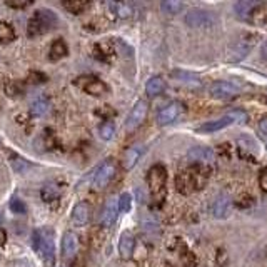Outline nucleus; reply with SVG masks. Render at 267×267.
I'll return each mask as SVG.
<instances>
[{
  "mask_svg": "<svg viewBox=\"0 0 267 267\" xmlns=\"http://www.w3.org/2000/svg\"><path fill=\"white\" fill-rule=\"evenodd\" d=\"M262 2H252V0H241L234 5V10L239 19H249L254 13H257V9H261Z\"/></svg>",
  "mask_w": 267,
  "mask_h": 267,
  "instance_id": "nucleus-16",
  "label": "nucleus"
},
{
  "mask_svg": "<svg viewBox=\"0 0 267 267\" xmlns=\"http://www.w3.org/2000/svg\"><path fill=\"white\" fill-rule=\"evenodd\" d=\"M74 84L77 85L80 91H84L85 94H91L94 97H100V95L107 94L109 87L97 77H88V75H84V77H79L77 80H74Z\"/></svg>",
  "mask_w": 267,
  "mask_h": 267,
  "instance_id": "nucleus-9",
  "label": "nucleus"
},
{
  "mask_svg": "<svg viewBox=\"0 0 267 267\" xmlns=\"http://www.w3.org/2000/svg\"><path fill=\"white\" fill-rule=\"evenodd\" d=\"M166 88V82H164L162 77H152L146 85V92L150 97H155V95H161Z\"/></svg>",
  "mask_w": 267,
  "mask_h": 267,
  "instance_id": "nucleus-24",
  "label": "nucleus"
},
{
  "mask_svg": "<svg viewBox=\"0 0 267 267\" xmlns=\"http://www.w3.org/2000/svg\"><path fill=\"white\" fill-rule=\"evenodd\" d=\"M166 267H189L186 261H182V262H169L166 264Z\"/></svg>",
  "mask_w": 267,
  "mask_h": 267,
  "instance_id": "nucleus-41",
  "label": "nucleus"
},
{
  "mask_svg": "<svg viewBox=\"0 0 267 267\" xmlns=\"http://www.w3.org/2000/svg\"><path fill=\"white\" fill-rule=\"evenodd\" d=\"M209 179V170L207 167L192 166L187 170H181L175 175V187L181 194L187 195L192 194L195 190H201Z\"/></svg>",
  "mask_w": 267,
  "mask_h": 267,
  "instance_id": "nucleus-1",
  "label": "nucleus"
},
{
  "mask_svg": "<svg viewBox=\"0 0 267 267\" xmlns=\"http://www.w3.org/2000/svg\"><path fill=\"white\" fill-rule=\"evenodd\" d=\"M32 247L42 259L45 267H54L56 262V236L49 227H40L32 236Z\"/></svg>",
  "mask_w": 267,
  "mask_h": 267,
  "instance_id": "nucleus-2",
  "label": "nucleus"
},
{
  "mask_svg": "<svg viewBox=\"0 0 267 267\" xmlns=\"http://www.w3.org/2000/svg\"><path fill=\"white\" fill-rule=\"evenodd\" d=\"M117 216H119V204H117V199H109L105 202V205L102 207V212H100V225L102 227H112L117 221Z\"/></svg>",
  "mask_w": 267,
  "mask_h": 267,
  "instance_id": "nucleus-15",
  "label": "nucleus"
},
{
  "mask_svg": "<svg viewBox=\"0 0 267 267\" xmlns=\"http://www.w3.org/2000/svg\"><path fill=\"white\" fill-rule=\"evenodd\" d=\"M88 2H84V0H67V2H62V7L67 10L74 13V15H79V13H82L85 9H88Z\"/></svg>",
  "mask_w": 267,
  "mask_h": 267,
  "instance_id": "nucleus-27",
  "label": "nucleus"
},
{
  "mask_svg": "<svg viewBox=\"0 0 267 267\" xmlns=\"http://www.w3.org/2000/svg\"><path fill=\"white\" fill-rule=\"evenodd\" d=\"M10 210L13 214H25L27 212V207L22 199H19V197H12L10 199Z\"/></svg>",
  "mask_w": 267,
  "mask_h": 267,
  "instance_id": "nucleus-35",
  "label": "nucleus"
},
{
  "mask_svg": "<svg viewBox=\"0 0 267 267\" xmlns=\"http://www.w3.org/2000/svg\"><path fill=\"white\" fill-rule=\"evenodd\" d=\"M2 221H4V216H2V212H0V225H2Z\"/></svg>",
  "mask_w": 267,
  "mask_h": 267,
  "instance_id": "nucleus-43",
  "label": "nucleus"
},
{
  "mask_svg": "<svg viewBox=\"0 0 267 267\" xmlns=\"http://www.w3.org/2000/svg\"><path fill=\"white\" fill-rule=\"evenodd\" d=\"M88 217H91V207H88L87 202H79L75 204V207L72 209V224H75L77 227H82L88 222Z\"/></svg>",
  "mask_w": 267,
  "mask_h": 267,
  "instance_id": "nucleus-17",
  "label": "nucleus"
},
{
  "mask_svg": "<svg viewBox=\"0 0 267 267\" xmlns=\"http://www.w3.org/2000/svg\"><path fill=\"white\" fill-rule=\"evenodd\" d=\"M49 111H50V104L44 97L35 99L30 105V114L33 117H42V115H45Z\"/></svg>",
  "mask_w": 267,
  "mask_h": 267,
  "instance_id": "nucleus-25",
  "label": "nucleus"
},
{
  "mask_svg": "<svg viewBox=\"0 0 267 267\" xmlns=\"http://www.w3.org/2000/svg\"><path fill=\"white\" fill-rule=\"evenodd\" d=\"M115 172H117V166H115V161L114 159H107L100 164V167L95 170V175H94V186L97 189H104L107 187L111 181L114 179Z\"/></svg>",
  "mask_w": 267,
  "mask_h": 267,
  "instance_id": "nucleus-8",
  "label": "nucleus"
},
{
  "mask_svg": "<svg viewBox=\"0 0 267 267\" xmlns=\"http://www.w3.org/2000/svg\"><path fill=\"white\" fill-rule=\"evenodd\" d=\"M161 9H162L164 13H167V15H175V13L182 12L184 4L177 2V0H166V2L161 4Z\"/></svg>",
  "mask_w": 267,
  "mask_h": 267,
  "instance_id": "nucleus-30",
  "label": "nucleus"
},
{
  "mask_svg": "<svg viewBox=\"0 0 267 267\" xmlns=\"http://www.w3.org/2000/svg\"><path fill=\"white\" fill-rule=\"evenodd\" d=\"M79 247V239L74 232H65L64 237H62V254L64 257L70 259L75 252H77Z\"/></svg>",
  "mask_w": 267,
  "mask_h": 267,
  "instance_id": "nucleus-20",
  "label": "nucleus"
},
{
  "mask_svg": "<svg viewBox=\"0 0 267 267\" xmlns=\"http://www.w3.org/2000/svg\"><path fill=\"white\" fill-rule=\"evenodd\" d=\"M147 186L152 199L157 204H162L167 194V170L161 164H155L147 172Z\"/></svg>",
  "mask_w": 267,
  "mask_h": 267,
  "instance_id": "nucleus-4",
  "label": "nucleus"
},
{
  "mask_svg": "<svg viewBox=\"0 0 267 267\" xmlns=\"http://www.w3.org/2000/svg\"><path fill=\"white\" fill-rule=\"evenodd\" d=\"M142 154H144V147L142 146H135V147L129 149L126 152V155H124V169H132L135 164L139 162Z\"/></svg>",
  "mask_w": 267,
  "mask_h": 267,
  "instance_id": "nucleus-23",
  "label": "nucleus"
},
{
  "mask_svg": "<svg viewBox=\"0 0 267 267\" xmlns=\"http://www.w3.org/2000/svg\"><path fill=\"white\" fill-rule=\"evenodd\" d=\"M216 22L217 17L214 13L204 9H192L186 15V24L192 29H209V27H214Z\"/></svg>",
  "mask_w": 267,
  "mask_h": 267,
  "instance_id": "nucleus-7",
  "label": "nucleus"
},
{
  "mask_svg": "<svg viewBox=\"0 0 267 267\" xmlns=\"http://www.w3.org/2000/svg\"><path fill=\"white\" fill-rule=\"evenodd\" d=\"M114 54L115 50L109 44H97L94 47V57L102 60V62H109V59H111Z\"/></svg>",
  "mask_w": 267,
  "mask_h": 267,
  "instance_id": "nucleus-26",
  "label": "nucleus"
},
{
  "mask_svg": "<svg viewBox=\"0 0 267 267\" xmlns=\"http://www.w3.org/2000/svg\"><path fill=\"white\" fill-rule=\"evenodd\" d=\"M187 159L194 164V166L199 167H209L210 164H214L216 161V154L214 150L209 147H194L189 150Z\"/></svg>",
  "mask_w": 267,
  "mask_h": 267,
  "instance_id": "nucleus-13",
  "label": "nucleus"
},
{
  "mask_svg": "<svg viewBox=\"0 0 267 267\" xmlns=\"http://www.w3.org/2000/svg\"><path fill=\"white\" fill-rule=\"evenodd\" d=\"M15 40V30L9 22H0V44H10Z\"/></svg>",
  "mask_w": 267,
  "mask_h": 267,
  "instance_id": "nucleus-28",
  "label": "nucleus"
},
{
  "mask_svg": "<svg viewBox=\"0 0 267 267\" xmlns=\"http://www.w3.org/2000/svg\"><path fill=\"white\" fill-rule=\"evenodd\" d=\"M5 92H7V95H10V97H17V95H20L24 92V87L20 85L19 82L10 80V82H7L5 84Z\"/></svg>",
  "mask_w": 267,
  "mask_h": 267,
  "instance_id": "nucleus-33",
  "label": "nucleus"
},
{
  "mask_svg": "<svg viewBox=\"0 0 267 267\" xmlns=\"http://www.w3.org/2000/svg\"><path fill=\"white\" fill-rule=\"evenodd\" d=\"M259 131H261L264 135H267V117H262L259 120Z\"/></svg>",
  "mask_w": 267,
  "mask_h": 267,
  "instance_id": "nucleus-40",
  "label": "nucleus"
},
{
  "mask_svg": "<svg viewBox=\"0 0 267 267\" xmlns=\"http://www.w3.org/2000/svg\"><path fill=\"white\" fill-rule=\"evenodd\" d=\"M67 54H68V47L64 42V39L54 40L52 47H50V52H49V59L52 60V62H57V60L67 57Z\"/></svg>",
  "mask_w": 267,
  "mask_h": 267,
  "instance_id": "nucleus-22",
  "label": "nucleus"
},
{
  "mask_svg": "<svg viewBox=\"0 0 267 267\" xmlns=\"http://www.w3.org/2000/svg\"><path fill=\"white\" fill-rule=\"evenodd\" d=\"M232 212V199L227 194H219L210 202V214L216 219H227Z\"/></svg>",
  "mask_w": 267,
  "mask_h": 267,
  "instance_id": "nucleus-11",
  "label": "nucleus"
},
{
  "mask_svg": "<svg viewBox=\"0 0 267 267\" xmlns=\"http://www.w3.org/2000/svg\"><path fill=\"white\" fill-rule=\"evenodd\" d=\"M57 25V15L54 10L49 9H39L33 12V15L29 20V25H27V35L29 37H39L44 35L50 29Z\"/></svg>",
  "mask_w": 267,
  "mask_h": 267,
  "instance_id": "nucleus-3",
  "label": "nucleus"
},
{
  "mask_svg": "<svg viewBox=\"0 0 267 267\" xmlns=\"http://www.w3.org/2000/svg\"><path fill=\"white\" fill-rule=\"evenodd\" d=\"M259 184H261L262 190H265V192H267V169H264L261 172V177H259Z\"/></svg>",
  "mask_w": 267,
  "mask_h": 267,
  "instance_id": "nucleus-39",
  "label": "nucleus"
},
{
  "mask_svg": "<svg viewBox=\"0 0 267 267\" xmlns=\"http://www.w3.org/2000/svg\"><path fill=\"white\" fill-rule=\"evenodd\" d=\"M134 247H135V239L131 232H124L120 236V241H119V254L124 261H129L134 254Z\"/></svg>",
  "mask_w": 267,
  "mask_h": 267,
  "instance_id": "nucleus-18",
  "label": "nucleus"
},
{
  "mask_svg": "<svg viewBox=\"0 0 267 267\" xmlns=\"http://www.w3.org/2000/svg\"><path fill=\"white\" fill-rule=\"evenodd\" d=\"M237 146H239V150L245 155L256 157L261 152V146H259V142L256 139H252V137H241V139H237Z\"/></svg>",
  "mask_w": 267,
  "mask_h": 267,
  "instance_id": "nucleus-19",
  "label": "nucleus"
},
{
  "mask_svg": "<svg viewBox=\"0 0 267 267\" xmlns=\"http://www.w3.org/2000/svg\"><path fill=\"white\" fill-rule=\"evenodd\" d=\"M147 112H149V104L146 100H137L135 105L132 107L131 114L127 115V120H126V129L129 132L135 131L137 127L142 126V122L146 120L147 117Z\"/></svg>",
  "mask_w": 267,
  "mask_h": 267,
  "instance_id": "nucleus-10",
  "label": "nucleus"
},
{
  "mask_svg": "<svg viewBox=\"0 0 267 267\" xmlns=\"http://www.w3.org/2000/svg\"><path fill=\"white\" fill-rule=\"evenodd\" d=\"M109 9H111V12L119 19H129V17H132V13H134V7L129 2H111L109 4Z\"/></svg>",
  "mask_w": 267,
  "mask_h": 267,
  "instance_id": "nucleus-21",
  "label": "nucleus"
},
{
  "mask_svg": "<svg viewBox=\"0 0 267 267\" xmlns=\"http://www.w3.org/2000/svg\"><path fill=\"white\" fill-rule=\"evenodd\" d=\"M256 39L257 37L254 35V33H244V35L236 39V42L229 47V52H227L229 62H241V60L247 57L251 50L254 49Z\"/></svg>",
  "mask_w": 267,
  "mask_h": 267,
  "instance_id": "nucleus-5",
  "label": "nucleus"
},
{
  "mask_svg": "<svg viewBox=\"0 0 267 267\" xmlns=\"http://www.w3.org/2000/svg\"><path fill=\"white\" fill-rule=\"evenodd\" d=\"M245 119H247V115H245L244 112H230L227 115H224V117H219L216 120H209L205 122V124L199 126L197 127V132L201 134H212V132H217V131H222V129L232 126L234 122H245Z\"/></svg>",
  "mask_w": 267,
  "mask_h": 267,
  "instance_id": "nucleus-6",
  "label": "nucleus"
},
{
  "mask_svg": "<svg viewBox=\"0 0 267 267\" xmlns=\"http://www.w3.org/2000/svg\"><path fill=\"white\" fill-rule=\"evenodd\" d=\"M95 114H97L99 117H102V119L107 122V120H111L114 115H115V111H114L111 105H104V107L97 109V111H95Z\"/></svg>",
  "mask_w": 267,
  "mask_h": 267,
  "instance_id": "nucleus-36",
  "label": "nucleus"
},
{
  "mask_svg": "<svg viewBox=\"0 0 267 267\" xmlns=\"http://www.w3.org/2000/svg\"><path fill=\"white\" fill-rule=\"evenodd\" d=\"M182 114H184V105L181 102H170L169 105H166L159 112V115H157V122H159V126H169L179 119Z\"/></svg>",
  "mask_w": 267,
  "mask_h": 267,
  "instance_id": "nucleus-14",
  "label": "nucleus"
},
{
  "mask_svg": "<svg viewBox=\"0 0 267 267\" xmlns=\"http://www.w3.org/2000/svg\"><path fill=\"white\" fill-rule=\"evenodd\" d=\"M239 94H241V88L236 87L234 84H230V82H225V80L214 82V84L210 85V95L214 99L229 100V99L237 97Z\"/></svg>",
  "mask_w": 267,
  "mask_h": 267,
  "instance_id": "nucleus-12",
  "label": "nucleus"
},
{
  "mask_svg": "<svg viewBox=\"0 0 267 267\" xmlns=\"http://www.w3.org/2000/svg\"><path fill=\"white\" fill-rule=\"evenodd\" d=\"M59 195H60V190L56 184H47V186H44L42 190H40V197H42V201L47 204L52 201H57Z\"/></svg>",
  "mask_w": 267,
  "mask_h": 267,
  "instance_id": "nucleus-29",
  "label": "nucleus"
},
{
  "mask_svg": "<svg viewBox=\"0 0 267 267\" xmlns=\"http://www.w3.org/2000/svg\"><path fill=\"white\" fill-rule=\"evenodd\" d=\"M117 204H119V210L120 212H129V210H131V207H132V195L124 192L117 199Z\"/></svg>",
  "mask_w": 267,
  "mask_h": 267,
  "instance_id": "nucleus-34",
  "label": "nucleus"
},
{
  "mask_svg": "<svg viewBox=\"0 0 267 267\" xmlns=\"http://www.w3.org/2000/svg\"><path fill=\"white\" fill-rule=\"evenodd\" d=\"M30 82V84H44V82L47 80V75L45 74H42V72H39V70H35V72H30L29 74V79H27Z\"/></svg>",
  "mask_w": 267,
  "mask_h": 267,
  "instance_id": "nucleus-37",
  "label": "nucleus"
},
{
  "mask_svg": "<svg viewBox=\"0 0 267 267\" xmlns=\"http://www.w3.org/2000/svg\"><path fill=\"white\" fill-rule=\"evenodd\" d=\"M114 132H115V127L111 120L104 122V124L99 127V135H100V139H104V140H111L114 137Z\"/></svg>",
  "mask_w": 267,
  "mask_h": 267,
  "instance_id": "nucleus-32",
  "label": "nucleus"
},
{
  "mask_svg": "<svg viewBox=\"0 0 267 267\" xmlns=\"http://www.w3.org/2000/svg\"><path fill=\"white\" fill-rule=\"evenodd\" d=\"M7 5L12 9H25V7H30L32 2H7Z\"/></svg>",
  "mask_w": 267,
  "mask_h": 267,
  "instance_id": "nucleus-38",
  "label": "nucleus"
},
{
  "mask_svg": "<svg viewBox=\"0 0 267 267\" xmlns=\"http://www.w3.org/2000/svg\"><path fill=\"white\" fill-rule=\"evenodd\" d=\"M262 57L267 59V44H264V47H262Z\"/></svg>",
  "mask_w": 267,
  "mask_h": 267,
  "instance_id": "nucleus-42",
  "label": "nucleus"
},
{
  "mask_svg": "<svg viewBox=\"0 0 267 267\" xmlns=\"http://www.w3.org/2000/svg\"><path fill=\"white\" fill-rule=\"evenodd\" d=\"M10 164H12V167H13V170H15V172H19V174H24L25 170H29V169H32V166H30V162L29 161H25L24 157H20V155H15V154H12V157H10Z\"/></svg>",
  "mask_w": 267,
  "mask_h": 267,
  "instance_id": "nucleus-31",
  "label": "nucleus"
}]
</instances>
